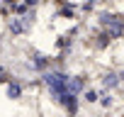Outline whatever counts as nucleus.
Listing matches in <instances>:
<instances>
[{
    "instance_id": "nucleus-1",
    "label": "nucleus",
    "mask_w": 124,
    "mask_h": 117,
    "mask_svg": "<svg viewBox=\"0 0 124 117\" xmlns=\"http://www.w3.org/2000/svg\"><path fill=\"white\" fill-rule=\"evenodd\" d=\"M102 85H105L107 90L117 88V85H119V76H117V73H112V71H109V73H105V78H102Z\"/></svg>"
},
{
    "instance_id": "nucleus-2",
    "label": "nucleus",
    "mask_w": 124,
    "mask_h": 117,
    "mask_svg": "<svg viewBox=\"0 0 124 117\" xmlns=\"http://www.w3.org/2000/svg\"><path fill=\"white\" fill-rule=\"evenodd\" d=\"M85 100H88V102H95V100H97V93H95V90H88V93H85Z\"/></svg>"
},
{
    "instance_id": "nucleus-3",
    "label": "nucleus",
    "mask_w": 124,
    "mask_h": 117,
    "mask_svg": "<svg viewBox=\"0 0 124 117\" xmlns=\"http://www.w3.org/2000/svg\"><path fill=\"white\" fill-rule=\"evenodd\" d=\"M100 102H102V107H109V105H112V98H109V95H102Z\"/></svg>"
},
{
    "instance_id": "nucleus-4",
    "label": "nucleus",
    "mask_w": 124,
    "mask_h": 117,
    "mask_svg": "<svg viewBox=\"0 0 124 117\" xmlns=\"http://www.w3.org/2000/svg\"><path fill=\"white\" fill-rule=\"evenodd\" d=\"M119 81H124V71H122V76H119Z\"/></svg>"
}]
</instances>
